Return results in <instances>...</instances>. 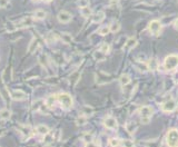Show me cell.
<instances>
[{"label":"cell","instance_id":"cell-1","mask_svg":"<svg viewBox=\"0 0 178 147\" xmlns=\"http://www.w3.org/2000/svg\"><path fill=\"white\" fill-rule=\"evenodd\" d=\"M57 100L60 103L61 107L64 109H70L72 106H74V99L72 97L67 94V92H60L57 95Z\"/></svg>","mask_w":178,"mask_h":147},{"label":"cell","instance_id":"cell-2","mask_svg":"<svg viewBox=\"0 0 178 147\" xmlns=\"http://www.w3.org/2000/svg\"><path fill=\"white\" fill-rule=\"evenodd\" d=\"M166 143L171 147L178 146V129H170L166 135Z\"/></svg>","mask_w":178,"mask_h":147},{"label":"cell","instance_id":"cell-3","mask_svg":"<svg viewBox=\"0 0 178 147\" xmlns=\"http://www.w3.org/2000/svg\"><path fill=\"white\" fill-rule=\"evenodd\" d=\"M178 66V56L177 55H169L167 56L164 60V67L166 70H174Z\"/></svg>","mask_w":178,"mask_h":147},{"label":"cell","instance_id":"cell-4","mask_svg":"<svg viewBox=\"0 0 178 147\" xmlns=\"http://www.w3.org/2000/svg\"><path fill=\"white\" fill-rule=\"evenodd\" d=\"M177 101L175 100V99H167L166 101L163 103V105H161V110L163 112H165V113H171V112H174L176 108H177Z\"/></svg>","mask_w":178,"mask_h":147},{"label":"cell","instance_id":"cell-5","mask_svg":"<svg viewBox=\"0 0 178 147\" xmlns=\"http://www.w3.org/2000/svg\"><path fill=\"white\" fill-rule=\"evenodd\" d=\"M163 28V24L160 20H152L148 25V30L152 35H159Z\"/></svg>","mask_w":178,"mask_h":147},{"label":"cell","instance_id":"cell-6","mask_svg":"<svg viewBox=\"0 0 178 147\" xmlns=\"http://www.w3.org/2000/svg\"><path fill=\"white\" fill-rule=\"evenodd\" d=\"M111 80H113V77L110 75H107L105 72H99L96 74V83L98 85H106L109 84Z\"/></svg>","mask_w":178,"mask_h":147},{"label":"cell","instance_id":"cell-7","mask_svg":"<svg viewBox=\"0 0 178 147\" xmlns=\"http://www.w3.org/2000/svg\"><path fill=\"white\" fill-rule=\"evenodd\" d=\"M57 19L59 22L61 24H68L70 22L72 19V15L69 11H66V10H61L58 15H57Z\"/></svg>","mask_w":178,"mask_h":147},{"label":"cell","instance_id":"cell-8","mask_svg":"<svg viewBox=\"0 0 178 147\" xmlns=\"http://www.w3.org/2000/svg\"><path fill=\"white\" fill-rule=\"evenodd\" d=\"M104 125H105V127L106 128H108V129H117V127H118V123H117V120H116V118L113 117V116H107V117H105V119H104Z\"/></svg>","mask_w":178,"mask_h":147},{"label":"cell","instance_id":"cell-9","mask_svg":"<svg viewBox=\"0 0 178 147\" xmlns=\"http://www.w3.org/2000/svg\"><path fill=\"white\" fill-rule=\"evenodd\" d=\"M139 114H140V117H146V118H150L153 116V108L152 107H149V106H144V107H141L139 110Z\"/></svg>","mask_w":178,"mask_h":147},{"label":"cell","instance_id":"cell-10","mask_svg":"<svg viewBox=\"0 0 178 147\" xmlns=\"http://www.w3.org/2000/svg\"><path fill=\"white\" fill-rule=\"evenodd\" d=\"M10 96H11V98H13V100H24V99H26V97H27L22 90H13V92H11Z\"/></svg>","mask_w":178,"mask_h":147},{"label":"cell","instance_id":"cell-11","mask_svg":"<svg viewBox=\"0 0 178 147\" xmlns=\"http://www.w3.org/2000/svg\"><path fill=\"white\" fill-rule=\"evenodd\" d=\"M34 25V19H31V18H25V19H22L21 21H19L16 27L17 28H26V27H30V26Z\"/></svg>","mask_w":178,"mask_h":147},{"label":"cell","instance_id":"cell-12","mask_svg":"<svg viewBox=\"0 0 178 147\" xmlns=\"http://www.w3.org/2000/svg\"><path fill=\"white\" fill-rule=\"evenodd\" d=\"M19 130L21 131L24 138H29L30 135H31V128L29 126H26V125H22V126H19Z\"/></svg>","mask_w":178,"mask_h":147},{"label":"cell","instance_id":"cell-13","mask_svg":"<svg viewBox=\"0 0 178 147\" xmlns=\"http://www.w3.org/2000/svg\"><path fill=\"white\" fill-rule=\"evenodd\" d=\"M47 17V13L43 9H37L34 11V18L35 19H38V20H43Z\"/></svg>","mask_w":178,"mask_h":147},{"label":"cell","instance_id":"cell-14","mask_svg":"<svg viewBox=\"0 0 178 147\" xmlns=\"http://www.w3.org/2000/svg\"><path fill=\"white\" fill-rule=\"evenodd\" d=\"M137 44H138L137 39H136L135 37H130L127 39V41L125 44V47H126L127 49H132V48H135V47L137 46Z\"/></svg>","mask_w":178,"mask_h":147},{"label":"cell","instance_id":"cell-15","mask_svg":"<svg viewBox=\"0 0 178 147\" xmlns=\"http://www.w3.org/2000/svg\"><path fill=\"white\" fill-rule=\"evenodd\" d=\"M81 140L86 144V145H89V144H93V136L91 133H85L81 136Z\"/></svg>","mask_w":178,"mask_h":147},{"label":"cell","instance_id":"cell-16","mask_svg":"<svg viewBox=\"0 0 178 147\" xmlns=\"http://www.w3.org/2000/svg\"><path fill=\"white\" fill-rule=\"evenodd\" d=\"M105 19V13L104 11H98L97 13H95L93 16V22L95 24H99Z\"/></svg>","mask_w":178,"mask_h":147},{"label":"cell","instance_id":"cell-17","mask_svg":"<svg viewBox=\"0 0 178 147\" xmlns=\"http://www.w3.org/2000/svg\"><path fill=\"white\" fill-rule=\"evenodd\" d=\"M57 101V96H54V95H50L49 97H47L46 101H45V104L48 108H52L54 106H55V103Z\"/></svg>","mask_w":178,"mask_h":147},{"label":"cell","instance_id":"cell-18","mask_svg":"<svg viewBox=\"0 0 178 147\" xmlns=\"http://www.w3.org/2000/svg\"><path fill=\"white\" fill-rule=\"evenodd\" d=\"M130 76L127 75V74H123V75L119 77V84L121 86H127L129 83H130Z\"/></svg>","mask_w":178,"mask_h":147},{"label":"cell","instance_id":"cell-19","mask_svg":"<svg viewBox=\"0 0 178 147\" xmlns=\"http://www.w3.org/2000/svg\"><path fill=\"white\" fill-rule=\"evenodd\" d=\"M36 131H37L39 135H43V136H45V135H46L47 133H49L50 130H49L48 126L43 125V124H40V125H38V126H37V128H36Z\"/></svg>","mask_w":178,"mask_h":147},{"label":"cell","instance_id":"cell-20","mask_svg":"<svg viewBox=\"0 0 178 147\" xmlns=\"http://www.w3.org/2000/svg\"><path fill=\"white\" fill-rule=\"evenodd\" d=\"M38 46H39V40L37 38H32V40L30 41L29 46H28V50H29L30 52H34V51L38 48Z\"/></svg>","mask_w":178,"mask_h":147},{"label":"cell","instance_id":"cell-21","mask_svg":"<svg viewBox=\"0 0 178 147\" xmlns=\"http://www.w3.org/2000/svg\"><path fill=\"white\" fill-rule=\"evenodd\" d=\"M120 28H121V25H120L119 21H113V22L110 24V26H109L110 33H114V34L118 33L119 30H120Z\"/></svg>","mask_w":178,"mask_h":147},{"label":"cell","instance_id":"cell-22","mask_svg":"<svg viewBox=\"0 0 178 147\" xmlns=\"http://www.w3.org/2000/svg\"><path fill=\"white\" fill-rule=\"evenodd\" d=\"M11 117V112L7 108H4V109L0 110V119L2 120H7L9 118Z\"/></svg>","mask_w":178,"mask_h":147},{"label":"cell","instance_id":"cell-23","mask_svg":"<svg viewBox=\"0 0 178 147\" xmlns=\"http://www.w3.org/2000/svg\"><path fill=\"white\" fill-rule=\"evenodd\" d=\"M136 68L139 70L140 72H146L149 70V67H148V64H145V63H136Z\"/></svg>","mask_w":178,"mask_h":147},{"label":"cell","instance_id":"cell-24","mask_svg":"<svg viewBox=\"0 0 178 147\" xmlns=\"http://www.w3.org/2000/svg\"><path fill=\"white\" fill-rule=\"evenodd\" d=\"M38 60H39V63H40V65H41L43 68H47L48 66H49V58H48L46 55H43H43H40L39 56Z\"/></svg>","mask_w":178,"mask_h":147},{"label":"cell","instance_id":"cell-25","mask_svg":"<svg viewBox=\"0 0 178 147\" xmlns=\"http://www.w3.org/2000/svg\"><path fill=\"white\" fill-rule=\"evenodd\" d=\"M81 112H82V115H85L87 117H90L93 114V108L90 107V106H84V107L81 108Z\"/></svg>","mask_w":178,"mask_h":147},{"label":"cell","instance_id":"cell-26","mask_svg":"<svg viewBox=\"0 0 178 147\" xmlns=\"http://www.w3.org/2000/svg\"><path fill=\"white\" fill-rule=\"evenodd\" d=\"M76 124L78 126H84V125H86V124H87V116L81 114L80 116H78V117L76 118Z\"/></svg>","mask_w":178,"mask_h":147},{"label":"cell","instance_id":"cell-27","mask_svg":"<svg viewBox=\"0 0 178 147\" xmlns=\"http://www.w3.org/2000/svg\"><path fill=\"white\" fill-rule=\"evenodd\" d=\"M126 129H127V131L129 134H134L136 131V129H137V125L134 122H129L126 124Z\"/></svg>","mask_w":178,"mask_h":147},{"label":"cell","instance_id":"cell-28","mask_svg":"<svg viewBox=\"0 0 178 147\" xmlns=\"http://www.w3.org/2000/svg\"><path fill=\"white\" fill-rule=\"evenodd\" d=\"M105 56H106V54H104L102 50H97L93 52V58L96 59L97 61H102V60H105Z\"/></svg>","mask_w":178,"mask_h":147},{"label":"cell","instance_id":"cell-29","mask_svg":"<svg viewBox=\"0 0 178 147\" xmlns=\"http://www.w3.org/2000/svg\"><path fill=\"white\" fill-rule=\"evenodd\" d=\"M60 39H61L65 44H70L72 40V36L70 34H68V33H63V34L60 35Z\"/></svg>","mask_w":178,"mask_h":147},{"label":"cell","instance_id":"cell-30","mask_svg":"<svg viewBox=\"0 0 178 147\" xmlns=\"http://www.w3.org/2000/svg\"><path fill=\"white\" fill-rule=\"evenodd\" d=\"M54 134L52 133H47L46 135H45V138H43V144L45 145H49V144H51L52 142H54Z\"/></svg>","mask_w":178,"mask_h":147},{"label":"cell","instance_id":"cell-31","mask_svg":"<svg viewBox=\"0 0 178 147\" xmlns=\"http://www.w3.org/2000/svg\"><path fill=\"white\" fill-rule=\"evenodd\" d=\"M91 9L89 8L88 6L87 7H84V8H81V16L84 18H89L91 16Z\"/></svg>","mask_w":178,"mask_h":147},{"label":"cell","instance_id":"cell-32","mask_svg":"<svg viewBox=\"0 0 178 147\" xmlns=\"http://www.w3.org/2000/svg\"><path fill=\"white\" fill-rule=\"evenodd\" d=\"M110 33V29H109V26H102L98 29V34L102 35V36H106Z\"/></svg>","mask_w":178,"mask_h":147},{"label":"cell","instance_id":"cell-33","mask_svg":"<svg viewBox=\"0 0 178 147\" xmlns=\"http://www.w3.org/2000/svg\"><path fill=\"white\" fill-rule=\"evenodd\" d=\"M175 19H176V18H175L174 16H170V17H169V16H166V17H164L163 19H161L160 22H161V24H164V25H168V24H170L171 21L174 22Z\"/></svg>","mask_w":178,"mask_h":147},{"label":"cell","instance_id":"cell-34","mask_svg":"<svg viewBox=\"0 0 178 147\" xmlns=\"http://www.w3.org/2000/svg\"><path fill=\"white\" fill-rule=\"evenodd\" d=\"M99 50H102L104 54H106L107 55V54L110 51V46H109L108 44H106V42H104L102 46L99 47Z\"/></svg>","mask_w":178,"mask_h":147},{"label":"cell","instance_id":"cell-35","mask_svg":"<svg viewBox=\"0 0 178 147\" xmlns=\"http://www.w3.org/2000/svg\"><path fill=\"white\" fill-rule=\"evenodd\" d=\"M108 144H109L110 146H119V145H121V140L119 138H110L109 142H108Z\"/></svg>","mask_w":178,"mask_h":147},{"label":"cell","instance_id":"cell-36","mask_svg":"<svg viewBox=\"0 0 178 147\" xmlns=\"http://www.w3.org/2000/svg\"><path fill=\"white\" fill-rule=\"evenodd\" d=\"M77 4L79 8H84V7H87L89 4V0H77Z\"/></svg>","mask_w":178,"mask_h":147},{"label":"cell","instance_id":"cell-37","mask_svg":"<svg viewBox=\"0 0 178 147\" xmlns=\"http://www.w3.org/2000/svg\"><path fill=\"white\" fill-rule=\"evenodd\" d=\"M148 67H149V70H150V69H152V70H155V69H157L158 65H157V61L155 60V59H152V60L149 61Z\"/></svg>","mask_w":178,"mask_h":147},{"label":"cell","instance_id":"cell-38","mask_svg":"<svg viewBox=\"0 0 178 147\" xmlns=\"http://www.w3.org/2000/svg\"><path fill=\"white\" fill-rule=\"evenodd\" d=\"M121 145L123 146H134L135 143L132 139H125V140H121Z\"/></svg>","mask_w":178,"mask_h":147},{"label":"cell","instance_id":"cell-39","mask_svg":"<svg viewBox=\"0 0 178 147\" xmlns=\"http://www.w3.org/2000/svg\"><path fill=\"white\" fill-rule=\"evenodd\" d=\"M79 76H80V74H79V72H75V74H72L71 77H70V79H74V80H72V84H76L77 81H78V79H79Z\"/></svg>","mask_w":178,"mask_h":147},{"label":"cell","instance_id":"cell-40","mask_svg":"<svg viewBox=\"0 0 178 147\" xmlns=\"http://www.w3.org/2000/svg\"><path fill=\"white\" fill-rule=\"evenodd\" d=\"M47 39H48V40H49V41H56V40H57V36H56L55 34H54V33H50V34L48 35V37H47Z\"/></svg>","mask_w":178,"mask_h":147},{"label":"cell","instance_id":"cell-41","mask_svg":"<svg viewBox=\"0 0 178 147\" xmlns=\"http://www.w3.org/2000/svg\"><path fill=\"white\" fill-rule=\"evenodd\" d=\"M119 2V0H109V6L110 7H115V6H117Z\"/></svg>","mask_w":178,"mask_h":147},{"label":"cell","instance_id":"cell-42","mask_svg":"<svg viewBox=\"0 0 178 147\" xmlns=\"http://www.w3.org/2000/svg\"><path fill=\"white\" fill-rule=\"evenodd\" d=\"M8 4V0H0V7H6Z\"/></svg>","mask_w":178,"mask_h":147},{"label":"cell","instance_id":"cell-43","mask_svg":"<svg viewBox=\"0 0 178 147\" xmlns=\"http://www.w3.org/2000/svg\"><path fill=\"white\" fill-rule=\"evenodd\" d=\"M141 118V123L143 124H148L150 122V118H146V117H140Z\"/></svg>","mask_w":178,"mask_h":147},{"label":"cell","instance_id":"cell-44","mask_svg":"<svg viewBox=\"0 0 178 147\" xmlns=\"http://www.w3.org/2000/svg\"><path fill=\"white\" fill-rule=\"evenodd\" d=\"M174 26H175V29H177V30H178V18H177V19H175Z\"/></svg>","mask_w":178,"mask_h":147},{"label":"cell","instance_id":"cell-45","mask_svg":"<svg viewBox=\"0 0 178 147\" xmlns=\"http://www.w3.org/2000/svg\"><path fill=\"white\" fill-rule=\"evenodd\" d=\"M95 145H100V142H99V139H98V140H96V142H95Z\"/></svg>","mask_w":178,"mask_h":147},{"label":"cell","instance_id":"cell-46","mask_svg":"<svg viewBox=\"0 0 178 147\" xmlns=\"http://www.w3.org/2000/svg\"><path fill=\"white\" fill-rule=\"evenodd\" d=\"M43 1H45V2H51L52 0H43Z\"/></svg>","mask_w":178,"mask_h":147},{"label":"cell","instance_id":"cell-47","mask_svg":"<svg viewBox=\"0 0 178 147\" xmlns=\"http://www.w3.org/2000/svg\"><path fill=\"white\" fill-rule=\"evenodd\" d=\"M34 1H39V0H34Z\"/></svg>","mask_w":178,"mask_h":147}]
</instances>
